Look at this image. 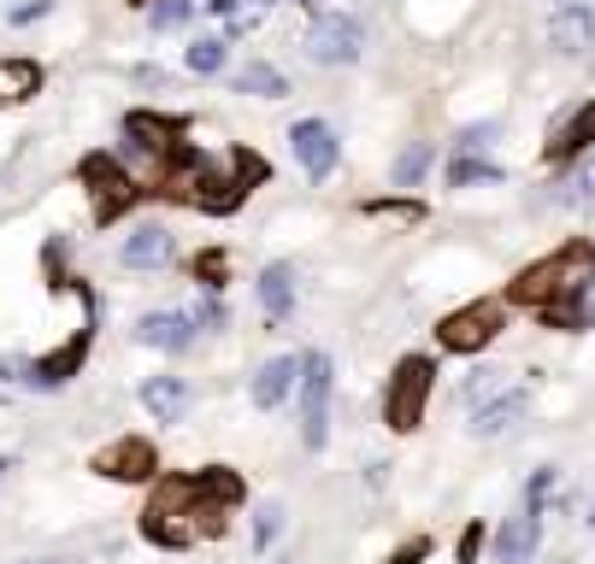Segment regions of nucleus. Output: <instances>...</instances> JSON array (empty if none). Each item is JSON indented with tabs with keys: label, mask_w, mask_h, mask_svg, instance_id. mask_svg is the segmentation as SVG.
I'll list each match as a JSON object with an SVG mask.
<instances>
[{
	"label": "nucleus",
	"mask_w": 595,
	"mask_h": 564,
	"mask_svg": "<svg viewBox=\"0 0 595 564\" xmlns=\"http://www.w3.org/2000/svg\"><path fill=\"white\" fill-rule=\"evenodd\" d=\"M118 259H125L130 270H159V265L177 259V236L166 224H136L125 236V247H118Z\"/></svg>",
	"instance_id": "11"
},
{
	"label": "nucleus",
	"mask_w": 595,
	"mask_h": 564,
	"mask_svg": "<svg viewBox=\"0 0 595 564\" xmlns=\"http://www.w3.org/2000/svg\"><path fill=\"white\" fill-rule=\"evenodd\" d=\"M125 136L136 141V154H148L154 165L177 154V123H172V118H154V112H130V118H125Z\"/></svg>",
	"instance_id": "15"
},
{
	"label": "nucleus",
	"mask_w": 595,
	"mask_h": 564,
	"mask_svg": "<svg viewBox=\"0 0 595 564\" xmlns=\"http://www.w3.org/2000/svg\"><path fill=\"white\" fill-rule=\"evenodd\" d=\"M501 324H507L501 300H471V306L448 311V318L437 324V347L442 353H484L489 342L501 336Z\"/></svg>",
	"instance_id": "5"
},
{
	"label": "nucleus",
	"mask_w": 595,
	"mask_h": 564,
	"mask_svg": "<svg viewBox=\"0 0 595 564\" xmlns=\"http://www.w3.org/2000/svg\"><path fill=\"white\" fill-rule=\"evenodd\" d=\"M183 66H189L195 77H213V71H224V41H218V36H201V41H189Z\"/></svg>",
	"instance_id": "23"
},
{
	"label": "nucleus",
	"mask_w": 595,
	"mask_h": 564,
	"mask_svg": "<svg viewBox=\"0 0 595 564\" xmlns=\"http://www.w3.org/2000/svg\"><path fill=\"white\" fill-rule=\"evenodd\" d=\"M148 24L154 30H183L189 24V0H159V7L148 12Z\"/></svg>",
	"instance_id": "28"
},
{
	"label": "nucleus",
	"mask_w": 595,
	"mask_h": 564,
	"mask_svg": "<svg viewBox=\"0 0 595 564\" xmlns=\"http://www.w3.org/2000/svg\"><path fill=\"white\" fill-rule=\"evenodd\" d=\"M136 336L148 342V347H159V353H183L195 342V324L183 318V311H148V318L136 324Z\"/></svg>",
	"instance_id": "17"
},
{
	"label": "nucleus",
	"mask_w": 595,
	"mask_h": 564,
	"mask_svg": "<svg viewBox=\"0 0 595 564\" xmlns=\"http://www.w3.org/2000/svg\"><path fill=\"white\" fill-rule=\"evenodd\" d=\"M195 499H201V476H154V499H148V512H142V535L159 541V547H189L195 541V524H189Z\"/></svg>",
	"instance_id": "2"
},
{
	"label": "nucleus",
	"mask_w": 595,
	"mask_h": 564,
	"mask_svg": "<svg viewBox=\"0 0 595 564\" xmlns=\"http://www.w3.org/2000/svg\"><path fill=\"white\" fill-rule=\"evenodd\" d=\"M42 89V66L36 59H0V100H30Z\"/></svg>",
	"instance_id": "20"
},
{
	"label": "nucleus",
	"mask_w": 595,
	"mask_h": 564,
	"mask_svg": "<svg viewBox=\"0 0 595 564\" xmlns=\"http://www.w3.org/2000/svg\"><path fill=\"white\" fill-rule=\"evenodd\" d=\"M260 306H265V318L283 324L295 311V265H265L260 270Z\"/></svg>",
	"instance_id": "18"
},
{
	"label": "nucleus",
	"mask_w": 595,
	"mask_h": 564,
	"mask_svg": "<svg viewBox=\"0 0 595 564\" xmlns=\"http://www.w3.org/2000/svg\"><path fill=\"white\" fill-rule=\"evenodd\" d=\"M224 277H231V254H224V247H207V254L195 259V283L201 288H224Z\"/></svg>",
	"instance_id": "25"
},
{
	"label": "nucleus",
	"mask_w": 595,
	"mask_h": 564,
	"mask_svg": "<svg viewBox=\"0 0 595 564\" xmlns=\"http://www.w3.org/2000/svg\"><path fill=\"white\" fill-rule=\"evenodd\" d=\"M301 7H313V0H301Z\"/></svg>",
	"instance_id": "38"
},
{
	"label": "nucleus",
	"mask_w": 595,
	"mask_h": 564,
	"mask_svg": "<svg viewBox=\"0 0 595 564\" xmlns=\"http://www.w3.org/2000/svg\"><path fill=\"white\" fill-rule=\"evenodd\" d=\"M48 7H53V0H30V7H18V12H12V24H30V18H42Z\"/></svg>",
	"instance_id": "33"
},
{
	"label": "nucleus",
	"mask_w": 595,
	"mask_h": 564,
	"mask_svg": "<svg viewBox=\"0 0 595 564\" xmlns=\"http://www.w3.org/2000/svg\"><path fill=\"white\" fill-rule=\"evenodd\" d=\"M95 476H113V483H154L159 476V453L148 435H118L95 453Z\"/></svg>",
	"instance_id": "8"
},
{
	"label": "nucleus",
	"mask_w": 595,
	"mask_h": 564,
	"mask_svg": "<svg viewBox=\"0 0 595 564\" xmlns=\"http://www.w3.org/2000/svg\"><path fill=\"white\" fill-rule=\"evenodd\" d=\"M478 553H484V524H471L460 535V564H478Z\"/></svg>",
	"instance_id": "32"
},
{
	"label": "nucleus",
	"mask_w": 595,
	"mask_h": 564,
	"mask_svg": "<svg viewBox=\"0 0 595 564\" xmlns=\"http://www.w3.org/2000/svg\"><path fill=\"white\" fill-rule=\"evenodd\" d=\"M543 512H519V517H507L501 535H496V558L501 564H530L537 558V541H543V524H537Z\"/></svg>",
	"instance_id": "16"
},
{
	"label": "nucleus",
	"mask_w": 595,
	"mask_h": 564,
	"mask_svg": "<svg viewBox=\"0 0 595 564\" xmlns=\"http://www.w3.org/2000/svg\"><path fill=\"white\" fill-rule=\"evenodd\" d=\"M419 558H425V541H407V547L389 558V564H419Z\"/></svg>",
	"instance_id": "34"
},
{
	"label": "nucleus",
	"mask_w": 595,
	"mask_h": 564,
	"mask_svg": "<svg viewBox=\"0 0 595 564\" xmlns=\"http://www.w3.org/2000/svg\"><path fill=\"white\" fill-rule=\"evenodd\" d=\"M365 212H378V218H401V224H419V218H425V206H413V200H372Z\"/></svg>",
	"instance_id": "31"
},
{
	"label": "nucleus",
	"mask_w": 595,
	"mask_h": 564,
	"mask_svg": "<svg viewBox=\"0 0 595 564\" xmlns=\"http://www.w3.org/2000/svg\"><path fill=\"white\" fill-rule=\"evenodd\" d=\"M430 388H437V359L425 353H407L389 370V388H383V424L396 435H413L425 424V406H430Z\"/></svg>",
	"instance_id": "3"
},
{
	"label": "nucleus",
	"mask_w": 595,
	"mask_h": 564,
	"mask_svg": "<svg viewBox=\"0 0 595 564\" xmlns=\"http://www.w3.org/2000/svg\"><path fill=\"white\" fill-rule=\"evenodd\" d=\"M448 182H455V188H471V182H501V165H489V159H478V154H466V159L448 165Z\"/></svg>",
	"instance_id": "24"
},
{
	"label": "nucleus",
	"mask_w": 595,
	"mask_h": 564,
	"mask_svg": "<svg viewBox=\"0 0 595 564\" xmlns=\"http://www.w3.org/2000/svg\"><path fill=\"white\" fill-rule=\"evenodd\" d=\"M195 324H207V329H218V324H224V306H218V300H207V306H201V318H195Z\"/></svg>",
	"instance_id": "35"
},
{
	"label": "nucleus",
	"mask_w": 595,
	"mask_h": 564,
	"mask_svg": "<svg viewBox=\"0 0 595 564\" xmlns=\"http://www.w3.org/2000/svg\"><path fill=\"white\" fill-rule=\"evenodd\" d=\"M277 530H283V506H260V512H254V547L265 553V547L277 541Z\"/></svg>",
	"instance_id": "29"
},
{
	"label": "nucleus",
	"mask_w": 595,
	"mask_h": 564,
	"mask_svg": "<svg viewBox=\"0 0 595 564\" xmlns=\"http://www.w3.org/2000/svg\"><path fill=\"white\" fill-rule=\"evenodd\" d=\"M578 141H589V148H595V107H584L578 118L566 123V136L554 141V154H572V148H578Z\"/></svg>",
	"instance_id": "26"
},
{
	"label": "nucleus",
	"mask_w": 595,
	"mask_h": 564,
	"mask_svg": "<svg viewBox=\"0 0 595 564\" xmlns=\"http://www.w3.org/2000/svg\"><path fill=\"white\" fill-rule=\"evenodd\" d=\"M207 7H213L218 18H236V7H242V0H207Z\"/></svg>",
	"instance_id": "36"
},
{
	"label": "nucleus",
	"mask_w": 595,
	"mask_h": 564,
	"mask_svg": "<svg viewBox=\"0 0 595 564\" xmlns=\"http://www.w3.org/2000/svg\"><path fill=\"white\" fill-rule=\"evenodd\" d=\"M201 499H213V506H236V499H242V476L231 465L201 471Z\"/></svg>",
	"instance_id": "21"
},
{
	"label": "nucleus",
	"mask_w": 595,
	"mask_h": 564,
	"mask_svg": "<svg viewBox=\"0 0 595 564\" xmlns=\"http://www.w3.org/2000/svg\"><path fill=\"white\" fill-rule=\"evenodd\" d=\"M290 148H295V165L313 182H324L336 171V159H342V141H336V130L324 118H301L295 130H290Z\"/></svg>",
	"instance_id": "9"
},
{
	"label": "nucleus",
	"mask_w": 595,
	"mask_h": 564,
	"mask_svg": "<svg viewBox=\"0 0 595 564\" xmlns=\"http://www.w3.org/2000/svg\"><path fill=\"white\" fill-rule=\"evenodd\" d=\"M589 283H595V247H589V241H566V247H554L548 259L525 265L519 277L507 283V300L543 311V306H554V300L584 295Z\"/></svg>",
	"instance_id": "1"
},
{
	"label": "nucleus",
	"mask_w": 595,
	"mask_h": 564,
	"mask_svg": "<svg viewBox=\"0 0 595 564\" xmlns=\"http://www.w3.org/2000/svg\"><path fill=\"white\" fill-rule=\"evenodd\" d=\"M236 95H254V100H283L290 95V82H283L277 66H265V59H248V66L236 71Z\"/></svg>",
	"instance_id": "19"
},
{
	"label": "nucleus",
	"mask_w": 595,
	"mask_h": 564,
	"mask_svg": "<svg viewBox=\"0 0 595 564\" xmlns=\"http://www.w3.org/2000/svg\"><path fill=\"white\" fill-rule=\"evenodd\" d=\"M572 195H578V200H595V148H584L578 165H572Z\"/></svg>",
	"instance_id": "30"
},
{
	"label": "nucleus",
	"mask_w": 595,
	"mask_h": 564,
	"mask_svg": "<svg viewBox=\"0 0 595 564\" xmlns=\"http://www.w3.org/2000/svg\"><path fill=\"white\" fill-rule=\"evenodd\" d=\"M331 388H336L331 353H306V365H301V442L313 453L331 435Z\"/></svg>",
	"instance_id": "4"
},
{
	"label": "nucleus",
	"mask_w": 595,
	"mask_h": 564,
	"mask_svg": "<svg viewBox=\"0 0 595 564\" xmlns=\"http://www.w3.org/2000/svg\"><path fill=\"white\" fill-rule=\"evenodd\" d=\"M84 188H89V200H95V224H113V218H125L130 206H136V177L125 171L118 159L107 154H89L84 159Z\"/></svg>",
	"instance_id": "6"
},
{
	"label": "nucleus",
	"mask_w": 595,
	"mask_h": 564,
	"mask_svg": "<svg viewBox=\"0 0 595 564\" xmlns=\"http://www.w3.org/2000/svg\"><path fill=\"white\" fill-rule=\"evenodd\" d=\"M501 376H507V370H489V365H484V370H471V383H466V400H471V406L496 400V394H501Z\"/></svg>",
	"instance_id": "27"
},
{
	"label": "nucleus",
	"mask_w": 595,
	"mask_h": 564,
	"mask_svg": "<svg viewBox=\"0 0 595 564\" xmlns=\"http://www.w3.org/2000/svg\"><path fill=\"white\" fill-rule=\"evenodd\" d=\"M130 7H148V0H130Z\"/></svg>",
	"instance_id": "37"
},
{
	"label": "nucleus",
	"mask_w": 595,
	"mask_h": 564,
	"mask_svg": "<svg viewBox=\"0 0 595 564\" xmlns=\"http://www.w3.org/2000/svg\"><path fill=\"white\" fill-rule=\"evenodd\" d=\"M0 471H7V465H0Z\"/></svg>",
	"instance_id": "39"
},
{
	"label": "nucleus",
	"mask_w": 595,
	"mask_h": 564,
	"mask_svg": "<svg viewBox=\"0 0 595 564\" xmlns=\"http://www.w3.org/2000/svg\"><path fill=\"white\" fill-rule=\"evenodd\" d=\"M548 41H554L560 53L589 59V53H595V7H589V0H566V7L548 18Z\"/></svg>",
	"instance_id": "10"
},
{
	"label": "nucleus",
	"mask_w": 595,
	"mask_h": 564,
	"mask_svg": "<svg viewBox=\"0 0 595 564\" xmlns=\"http://www.w3.org/2000/svg\"><path fill=\"white\" fill-rule=\"evenodd\" d=\"M430 159H437V148H430V141H413V148L396 159V171H389V177H396V188H413L430 171Z\"/></svg>",
	"instance_id": "22"
},
{
	"label": "nucleus",
	"mask_w": 595,
	"mask_h": 564,
	"mask_svg": "<svg viewBox=\"0 0 595 564\" xmlns=\"http://www.w3.org/2000/svg\"><path fill=\"white\" fill-rule=\"evenodd\" d=\"M525 406H530V394H525V388H501L496 400L471 406V435H478V442H501V435L525 417Z\"/></svg>",
	"instance_id": "12"
},
{
	"label": "nucleus",
	"mask_w": 595,
	"mask_h": 564,
	"mask_svg": "<svg viewBox=\"0 0 595 564\" xmlns=\"http://www.w3.org/2000/svg\"><path fill=\"white\" fill-rule=\"evenodd\" d=\"M365 53V24L354 12H319L313 30H306V59L319 66H354Z\"/></svg>",
	"instance_id": "7"
},
{
	"label": "nucleus",
	"mask_w": 595,
	"mask_h": 564,
	"mask_svg": "<svg viewBox=\"0 0 595 564\" xmlns=\"http://www.w3.org/2000/svg\"><path fill=\"white\" fill-rule=\"evenodd\" d=\"M189 400H195V394H189L183 376H148V383H142V406H148L154 424H183Z\"/></svg>",
	"instance_id": "14"
},
{
	"label": "nucleus",
	"mask_w": 595,
	"mask_h": 564,
	"mask_svg": "<svg viewBox=\"0 0 595 564\" xmlns=\"http://www.w3.org/2000/svg\"><path fill=\"white\" fill-rule=\"evenodd\" d=\"M301 365H306V359H295V353H283V359H272V365H260V376H254V388H248V400H254L260 412H272V406H283V400H290V388H301Z\"/></svg>",
	"instance_id": "13"
}]
</instances>
